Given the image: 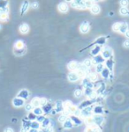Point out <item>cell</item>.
Here are the masks:
<instances>
[{
    "mask_svg": "<svg viewBox=\"0 0 129 132\" xmlns=\"http://www.w3.org/2000/svg\"><path fill=\"white\" fill-rule=\"evenodd\" d=\"M128 30V24L126 22H122L120 23L119 26V29H118V33H125V32Z\"/></svg>",
    "mask_w": 129,
    "mask_h": 132,
    "instance_id": "obj_20",
    "label": "cell"
},
{
    "mask_svg": "<svg viewBox=\"0 0 129 132\" xmlns=\"http://www.w3.org/2000/svg\"><path fill=\"white\" fill-rule=\"evenodd\" d=\"M93 121H94V124L96 125L97 127H100L101 125L103 123L104 121V117L101 114H95L92 116Z\"/></svg>",
    "mask_w": 129,
    "mask_h": 132,
    "instance_id": "obj_4",
    "label": "cell"
},
{
    "mask_svg": "<svg viewBox=\"0 0 129 132\" xmlns=\"http://www.w3.org/2000/svg\"><path fill=\"white\" fill-rule=\"evenodd\" d=\"M8 3L7 1H1L0 0V9H4V8H6L7 7V5H8Z\"/></svg>",
    "mask_w": 129,
    "mask_h": 132,
    "instance_id": "obj_40",
    "label": "cell"
},
{
    "mask_svg": "<svg viewBox=\"0 0 129 132\" xmlns=\"http://www.w3.org/2000/svg\"><path fill=\"white\" fill-rule=\"evenodd\" d=\"M33 113L36 116H40V115H43V108L39 106V107H34L33 109Z\"/></svg>",
    "mask_w": 129,
    "mask_h": 132,
    "instance_id": "obj_30",
    "label": "cell"
},
{
    "mask_svg": "<svg viewBox=\"0 0 129 132\" xmlns=\"http://www.w3.org/2000/svg\"><path fill=\"white\" fill-rule=\"evenodd\" d=\"M94 92H95V90H94V89H91V88L86 87L84 89V94L86 96H88V97H89V96L91 95Z\"/></svg>",
    "mask_w": 129,
    "mask_h": 132,
    "instance_id": "obj_34",
    "label": "cell"
},
{
    "mask_svg": "<svg viewBox=\"0 0 129 132\" xmlns=\"http://www.w3.org/2000/svg\"><path fill=\"white\" fill-rule=\"evenodd\" d=\"M29 5H30V3L28 1H24L21 4V7H20V15H24L26 13L27 10H28V8H29Z\"/></svg>",
    "mask_w": 129,
    "mask_h": 132,
    "instance_id": "obj_16",
    "label": "cell"
},
{
    "mask_svg": "<svg viewBox=\"0 0 129 132\" xmlns=\"http://www.w3.org/2000/svg\"><path fill=\"white\" fill-rule=\"evenodd\" d=\"M20 32L21 33H23V34H25V33H27L28 31H29V26L27 25V24H26V23H23V24H21L20 26Z\"/></svg>",
    "mask_w": 129,
    "mask_h": 132,
    "instance_id": "obj_22",
    "label": "cell"
},
{
    "mask_svg": "<svg viewBox=\"0 0 129 132\" xmlns=\"http://www.w3.org/2000/svg\"><path fill=\"white\" fill-rule=\"evenodd\" d=\"M50 123H51V119H50V118L45 117V119L43 120V121L42 122L41 126H42V127H43V128H48L49 126H50Z\"/></svg>",
    "mask_w": 129,
    "mask_h": 132,
    "instance_id": "obj_33",
    "label": "cell"
},
{
    "mask_svg": "<svg viewBox=\"0 0 129 132\" xmlns=\"http://www.w3.org/2000/svg\"><path fill=\"white\" fill-rule=\"evenodd\" d=\"M26 48V46L22 40H17L14 44V49L16 50H20V49H24Z\"/></svg>",
    "mask_w": 129,
    "mask_h": 132,
    "instance_id": "obj_21",
    "label": "cell"
},
{
    "mask_svg": "<svg viewBox=\"0 0 129 132\" xmlns=\"http://www.w3.org/2000/svg\"><path fill=\"white\" fill-rule=\"evenodd\" d=\"M82 85H83L85 88L88 87V88L93 89V87H94V83L89 80V78L88 77H85L84 78L82 79Z\"/></svg>",
    "mask_w": 129,
    "mask_h": 132,
    "instance_id": "obj_14",
    "label": "cell"
},
{
    "mask_svg": "<svg viewBox=\"0 0 129 132\" xmlns=\"http://www.w3.org/2000/svg\"><path fill=\"white\" fill-rule=\"evenodd\" d=\"M82 94H83V91L81 90V89H77V90L74 91V96L76 98H81V96H82Z\"/></svg>",
    "mask_w": 129,
    "mask_h": 132,
    "instance_id": "obj_38",
    "label": "cell"
},
{
    "mask_svg": "<svg viewBox=\"0 0 129 132\" xmlns=\"http://www.w3.org/2000/svg\"><path fill=\"white\" fill-rule=\"evenodd\" d=\"M89 29H90V26H89V22H87V21L82 22V24H81V26H80V30H81V33H87L89 31Z\"/></svg>",
    "mask_w": 129,
    "mask_h": 132,
    "instance_id": "obj_15",
    "label": "cell"
},
{
    "mask_svg": "<svg viewBox=\"0 0 129 132\" xmlns=\"http://www.w3.org/2000/svg\"><path fill=\"white\" fill-rule=\"evenodd\" d=\"M18 97L25 100V99H27L29 97V92L27 90H26V89H23L18 93Z\"/></svg>",
    "mask_w": 129,
    "mask_h": 132,
    "instance_id": "obj_17",
    "label": "cell"
},
{
    "mask_svg": "<svg viewBox=\"0 0 129 132\" xmlns=\"http://www.w3.org/2000/svg\"><path fill=\"white\" fill-rule=\"evenodd\" d=\"M93 113L95 114H101V115H102V114L103 113V106H95V107L93 108Z\"/></svg>",
    "mask_w": 129,
    "mask_h": 132,
    "instance_id": "obj_27",
    "label": "cell"
},
{
    "mask_svg": "<svg viewBox=\"0 0 129 132\" xmlns=\"http://www.w3.org/2000/svg\"><path fill=\"white\" fill-rule=\"evenodd\" d=\"M58 8H59V11L60 12H67L68 9H69L66 3H60L59 4V6H58Z\"/></svg>",
    "mask_w": 129,
    "mask_h": 132,
    "instance_id": "obj_23",
    "label": "cell"
},
{
    "mask_svg": "<svg viewBox=\"0 0 129 132\" xmlns=\"http://www.w3.org/2000/svg\"><path fill=\"white\" fill-rule=\"evenodd\" d=\"M119 12H120V14L124 15V16H125V15H129V11L126 7H121L120 8V10H119Z\"/></svg>",
    "mask_w": 129,
    "mask_h": 132,
    "instance_id": "obj_37",
    "label": "cell"
},
{
    "mask_svg": "<svg viewBox=\"0 0 129 132\" xmlns=\"http://www.w3.org/2000/svg\"><path fill=\"white\" fill-rule=\"evenodd\" d=\"M110 75H111V71L108 70L106 67H104V69L103 70V71L101 72V76H102L103 78L108 79V78H109V77H110Z\"/></svg>",
    "mask_w": 129,
    "mask_h": 132,
    "instance_id": "obj_26",
    "label": "cell"
},
{
    "mask_svg": "<svg viewBox=\"0 0 129 132\" xmlns=\"http://www.w3.org/2000/svg\"><path fill=\"white\" fill-rule=\"evenodd\" d=\"M63 127H64V128L69 129V128H72L74 127V123L72 122V121H71L70 119H67L66 121L63 123Z\"/></svg>",
    "mask_w": 129,
    "mask_h": 132,
    "instance_id": "obj_29",
    "label": "cell"
},
{
    "mask_svg": "<svg viewBox=\"0 0 129 132\" xmlns=\"http://www.w3.org/2000/svg\"><path fill=\"white\" fill-rule=\"evenodd\" d=\"M69 119L72 121V122H73L74 125H75V126H81V125L83 123V121L81 120V118L77 117V116H75V115H74V114H71Z\"/></svg>",
    "mask_w": 129,
    "mask_h": 132,
    "instance_id": "obj_8",
    "label": "cell"
},
{
    "mask_svg": "<svg viewBox=\"0 0 129 132\" xmlns=\"http://www.w3.org/2000/svg\"><path fill=\"white\" fill-rule=\"evenodd\" d=\"M67 120V116H66V115H64V114H61L60 116L59 117V122H65V121Z\"/></svg>",
    "mask_w": 129,
    "mask_h": 132,
    "instance_id": "obj_44",
    "label": "cell"
},
{
    "mask_svg": "<svg viewBox=\"0 0 129 132\" xmlns=\"http://www.w3.org/2000/svg\"><path fill=\"white\" fill-rule=\"evenodd\" d=\"M2 29V26H1V25H0V30Z\"/></svg>",
    "mask_w": 129,
    "mask_h": 132,
    "instance_id": "obj_56",
    "label": "cell"
},
{
    "mask_svg": "<svg viewBox=\"0 0 129 132\" xmlns=\"http://www.w3.org/2000/svg\"><path fill=\"white\" fill-rule=\"evenodd\" d=\"M90 11L92 12L93 14H98L101 11V8L98 4H93V6L90 8Z\"/></svg>",
    "mask_w": 129,
    "mask_h": 132,
    "instance_id": "obj_25",
    "label": "cell"
},
{
    "mask_svg": "<svg viewBox=\"0 0 129 132\" xmlns=\"http://www.w3.org/2000/svg\"><path fill=\"white\" fill-rule=\"evenodd\" d=\"M112 55H113L112 49H111V48H109V47H105V48L102 50V56H103L105 60H108V59L111 58Z\"/></svg>",
    "mask_w": 129,
    "mask_h": 132,
    "instance_id": "obj_2",
    "label": "cell"
},
{
    "mask_svg": "<svg viewBox=\"0 0 129 132\" xmlns=\"http://www.w3.org/2000/svg\"><path fill=\"white\" fill-rule=\"evenodd\" d=\"M71 6L74 8H77V9H85V1L82 0H76V1H73L71 2Z\"/></svg>",
    "mask_w": 129,
    "mask_h": 132,
    "instance_id": "obj_7",
    "label": "cell"
},
{
    "mask_svg": "<svg viewBox=\"0 0 129 132\" xmlns=\"http://www.w3.org/2000/svg\"><path fill=\"white\" fill-rule=\"evenodd\" d=\"M93 106H88V107H86L84 109L81 110V116L84 118H89V117H91V115H92V113H93Z\"/></svg>",
    "mask_w": 129,
    "mask_h": 132,
    "instance_id": "obj_1",
    "label": "cell"
},
{
    "mask_svg": "<svg viewBox=\"0 0 129 132\" xmlns=\"http://www.w3.org/2000/svg\"><path fill=\"white\" fill-rule=\"evenodd\" d=\"M85 132H93V128L92 127H88V128L85 130Z\"/></svg>",
    "mask_w": 129,
    "mask_h": 132,
    "instance_id": "obj_53",
    "label": "cell"
},
{
    "mask_svg": "<svg viewBox=\"0 0 129 132\" xmlns=\"http://www.w3.org/2000/svg\"><path fill=\"white\" fill-rule=\"evenodd\" d=\"M96 102V99H88V100H84V101H82V102L78 106V109L80 110H82L86 108V107H88V106H90L92 104Z\"/></svg>",
    "mask_w": 129,
    "mask_h": 132,
    "instance_id": "obj_5",
    "label": "cell"
},
{
    "mask_svg": "<svg viewBox=\"0 0 129 132\" xmlns=\"http://www.w3.org/2000/svg\"><path fill=\"white\" fill-rule=\"evenodd\" d=\"M67 78H68V80L70 81V82H76V81H78L80 79V77H79L77 72L71 71L70 73L67 75Z\"/></svg>",
    "mask_w": 129,
    "mask_h": 132,
    "instance_id": "obj_9",
    "label": "cell"
},
{
    "mask_svg": "<svg viewBox=\"0 0 129 132\" xmlns=\"http://www.w3.org/2000/svg\"><path fill=\"white\" fill-rule=\"evenodd\" d=\"M123 46L125 47V48H129V40H125L124 41V43H123Z\"/></svg>",
    "mask_w": 129,
    "mask_h": 132,
    "instance_id": "obj_51",
    "label": "cell"
},
{
    "mask_svg": "<svg viewBox=\"0 0 129 132\" xmlns=\"http://www.w3.org/2000/svg\"><path fill=\"white\" fill-rule=\"evenodd\" d=\"M25 109H26L27 112H29L30 113V111L34 109V106H32V104H31V103H28V104H27L26 106H25Z\"/></svg>",
    "mask_w": 129,
    "mask_h": 132,
    "instance_id": "obj_45",
    "label": "cell"
},
{
    "mask_svg": "<svg viewBox=\"0 0 129 132\" xmlns=\"http://www.w3.org/2000/svg\"><path fill=\"white\" fill-rule=\"evenodd\" d=\"M125 37L127 38V40H128V39H129V30H127V31L125 32Z\"/></svg>",
    "mask_w": 129,
    "mask_h": 132,
    "instance_id": "obj_54",
    "label": "cell"
},
{
    "mask_svg": "<svg viewBox=\"0 0 129 132\" xmlns=\"http://www.w3.org/2000/svg\"><path fill=\"white\" fill-rule=\"evenodd\" d=\"M9 19V8L0 9V20L1 21H7Z\"/></svg>",
    "mask_w": 129,
    "mask_h": 132,
    "instance_id": "obj_3",
    "label": "cell"
},
{
    "mask_svg": "<svg viewBox=\"0 0 129 132\" xmlns=\"http://www.w3.org/2000/svg\"><path fill=\"white\" fill-rule=\"evenodd\" d=\"M78 65H79V63H78L77 62H75V61H72V62H70L69 63H68L67 67H68V69H69L70 70L74 71V70H76L78 69Z\"/></svg>",
    "mask_w": 129,
    "mask_h": 132,
    "instance_id": "obj_24",
    "label": "cell"
},
{
    "mask_svg": "<svg viewBox=\"0 0 129 132\" xmlns=\"http://www.w3.org/2000/svg\"><path fill=\"white\" fill-rule=\"evenodd\" d=\"M47 103H48V101H47V99H45V98H40V106L42 107L44 106Z\"/></svg>",
    "mask_w": 129,
    "mask_h": 132,
    "instance_id": "obj_43",
    "label": "cell"
},
{
    "mask_svg": "<svg viewBox=\"0 0 129 132\" xmlns=\"http://www.w3.org/2000/svg\"><path fill=\"white\" fill-rule=\"evenodd\" d=\"M36 115H35V114H34V113H29V114H28V115H27V118H28V120H32V121H35V120H36Z\"/></svg>",
    "mask_w": 129,
    "mask_h": 132,
    "instance_id": "obj_41",
    "label": "cell"
},
{
    "mask_svg": "<svg viewBox=\"0 0 129 132\" xmlns=\"http://www.w3.org/2000/svg\"><path fill=\"white\" fill-rule=\"evenodd\" d=\"M105 65H106V68L110 71H112L113 70V67H114V61L112 58H110L108 60H105Z\"/></svg>",
    "mask_w": 129,
    "mask_h": 132,
    "instance_id": "obj_19",
    "label": "cell"
},
{
    "mask_svg": "<svg viewBox=\"0 0 129 132\" xmlns=\"http://www.w3.org/2000/svg\"><path fill=\"white\" fill-rule=\"evenodd\" d=\"M4 132H14V131H13V129L12 128H6L4 129Z\"/></svg>",
    "mask_w": 129,
    "mask_h": 132,
    "instance_id": "obj_52",
    "label": "cell"
},
{
    "mask_svg": "<svg viewBox=\"0 0 129 132\" xmlns=\"http://www.w3.org/2000/svg\"><path fill=\"white\" fill-rule=\"evenodd\" d=\"M87 77H89V80L91 81V82H93V83H94V82H96V81L98 79V76H97V74L93 73V72L92 73H89V76H87Z\"/></svg>",
    "mask_w": 129,
    "mask_h": 132,
    "instance_id": "obj_32",
    "label": "cell"
},
{
    "mask_svg": "<svg viewBox=\"0 0 129 132\" xmlns=\"http://www.w3.org/2000/svg\"><path fill=\"white\" fill-rule=\"evenodd\" d=\"M83 64H84L86 67H88V68H89L90 66L92 65V61L90 60V59H85L84 60V62H82Z\"/></svg>",
    "mask_w": 129,
    "mask_h": 132,
    "instance_id": "obj_39",
    "label": "cell"
},
{
    "mask_svg": "<svg viewBox=\"0 0 129 132\" xmlns=\"http://www.w3.org/2000/svg\"><path fill=\"white\" fill-rule=\"evenodd\" d=\"M65 111V106H64V102L61 100H58L56 102L55 112L56 113H62Z\"/></svg>",
    "mask_w": 129,
    "mask_h": 132,
    "instance_id": "obj_12",
    "label": "cell"
},
{
    "mask_svg": "<svg viewBox=\"0 0 129 132\" xmlns=\"http://www.w3.org/2000/svg\"><path fill=\"white\" fill-rule=\"evenodd\" d=\"M93 4L94 3H93L92 1H85V7L90 9L93 6Z\"/></svg>",
    "mask_w": 129,
    "mask_h": 132,
    "instance_id": "obj_46",
    "label": "cell"
},
{
    "mask_svg": "<svg viewBox=\"0 0 129 132\" xmlns=\"http://www.w3.org/2000/svg\"><path fill=\"white\" fill-rule=\"evenodd\" d=\"M28 132H39V130H37V129H34V128H30Z\"/></svg>",
    "mask_w": 129,
    "mask_h": 132,
    "instance_id": "obj_55",
    "label": "cell"
},
{
    "mask_svg": "<svg viewBox=\"0 0 129 132\" xmlns=\"http://www.w3.org/2000/svg\"><path fill=\"white\" fill-rule=\"evenodd\" d=\"M106 37L104 36H101V37H98V38H96V40L94 41V42H92V43L90 44L89 46H88L87 48H89V47H92V46H94V45H97V46H102V45H103V44H105V42H106Z\"/></svg>",
    "mask_w": 129,
    "mask_h": 132,
    "instance_id": "obj_6",
    "label": "cell"
},
{
    "mask_svg": "<svg viewBox=\"0 0 129 132\" xmlns=\"http://www.w3.org/2000/svg\"><path fill=\"white\" fill-rule=\"evenodd\" d=\"M40 127H41V124L38 121H34L31 122V128H34V129H37V130H38V129L40 128Z\"/></svg>",
    "mask_w": 129,
    "mask_h": 132,
    "instance_id": "obj_35",
    "label": "cell"
},
{
    "mask_svg": "<svg viewBox=\"0 0 129 132\" xmlns=\"http://www.w3.org/2000/svg\"><path fill=\"white\" fill-rule=\"evenodd\" d=\"M105 90H106V85H105V83L103 82V81H101L100 86L97 88L96 90H95V92H96L97 96H100V95H103V92H105Z\"/></svg>",
    "mask_w": 129,
    "mask_h": 132,
    "instance_id": "obj_11",
    "label": "cell"
},
{
    "mask_svg": "<svg viewBox=\"0 0 129 132\" xmlns=\"http://www.w3.org/2000/svg\"><path fill=\"white\" fill-rule=\"evenodd\" d=\"M31 104L34 107H39L40 106V98H34L31 101Z\"/></svg>",
    "mask_w": 129,
    "mask_h": 132,
    "instance_id": "obj_31",
    "label": "cell"
},
{
    "mask_svg": "<svg viewBox=\"0 0 129 132\" xmlns=\"http://www.w3.org/2000/svg\"><path fill=\"white\" fill-rule=\"evenodd\" d=\"M100 52H102V46H96L91 49L90 54L93 56H96V55H100Z\"/></svg>",
    "mask_w": 129,
    "mask_h": 132,
    "instance_id": "obj_18",
    "label": "cell"
},
{
    "mask_svg": "<svg viewBox=\"0 0 129 132\" xmlns=\"http://www.w3.org/2000/svg\"><path fill=\"white\" fill-rule=\"evenodd\" d=\"M12 105L16 106V107H21V106L25 105V100L17 97V98H14L13 100H12Z\"/></svg>",
    "mask_w": 129,
    "mask_h": 132,
    "instance_id": "obj_10",
    "label": "cell"
},
{
    "mask_svg": "<svg viewBox=\"0 0 129 132\" xmlns=\"http://www.w3.org/2000/svg\"><path fill=\"white\" fill-rule=\"evenodd\" d=\"M120 4L122 5V7H126V5L128 4V1H125V0L120 1Z\"/></svg>",
    "mask_w": 129,
    "mask_h": 132,
    "instance_id": "obj_50",
    "label": "cell"
},
{
    "mask_svg": "<svg viewBox=\"0 0 129 132\" xmlns=\"http://www.w3.org/2000/svg\"><path fill=\"white\" fill-rule=\"evenodd\" d=\"M53 128H51V127H48V128H43V129H42V130H39V132H53L52 130Z\"/></svg>",
    "mask_w": 129,
    "mask_h": 132,
    "instance_id": "obj_49",
    "label": "cell"
},
{
    "mask_svg": "<svg viewBox=\"0 0 129 132\" xmlns=\"http://www.w3.org/2000/svg\"><path fill=\"white\" fill-rule=\"evenodd\" d=\"M119 26H120V23H118V22L115 23V24H113V26H112V30H113V31H115V32H118Z\"/></svg>",
    "mask_w": 129,
    "mask_h": 132,
    "instance_id": "obj_42",
    "label": "cell"
},
{
    "mask_svg": "<svg viewBox=\"0 0 129 132\" xmlns=\"http://www.w3.org/2000/svg\"><path fill=\"white\" fill-rule=\"evenodd\" d=\"M103 69H104V66H103V63L97 64V65L96 66V73H101V72L103 71Z\"/></svg>",
    "mask_w": 129,
    "mask_h": 132,
    "instance_id": "obj_36",
    "label": "cell"
},
{
    "mask_svg": "<svg viewBox=\"0 0 129 132\" xmlns=\"http://www.w3.org/2000/svg\"><path fill=\"white\" fill-rule=\"evenodd\" d=\"M91 61H92V64L97 65V64H100V63H103V62H105V59L102 56V55H98L96 56H94Z\"/></svg>",
    "mask_w": 129,
    "mask_h": 132,
    "instance_id": "obj_13",
    "label": "cell"
},
{
    "mask_svg": "<svg viewBox=\"0 0 129 132\" xmlns=\"http://www.w3.org/2000/svg\"><path fill=\"white\" fill-rule=\"evenodd\" d=\"M42 108H43V111L44 112L45 114H50V113H51V111H52V106L50 103H47V104H46L44 106H43Z\"/></svg>",
    "mask_w": 129,
    "mask_h": 132,
    "instance_id": "obj_28",
    "label": "cell"
},
{
    "mask_svg": "<svg viewBox=\"0 0 129 132\" xmlns=\"http://www.w3.org/2000/svg\"><path fill=\"white\" fill-rule=\"evenodd\" d=\"M30 6L33 9H37L38 6H39V4H38V2H33V3L30 4Z\"/></svg>",
    "mask_w": 129,
    "mask_h": 132,
    "instance_id": "obj_48",
    "label": "cell"
},
{
    "mask_svg": "<svg viewBox=\"0 0 129 132\" xmlns=\"http://www.w3.org/2000/svg\"><path fill=\"white\" fill-rule=\"evenodd\" d=\"M44 119H45V117L43 116V115H40V116H37L36 117V121H38L39 123H42Z\"/></svg>",
    "mask_w": 129,
    "mask_h": 132,
    "instance_id": "obj_47",
    "label": "cell"
}]
</instances>
